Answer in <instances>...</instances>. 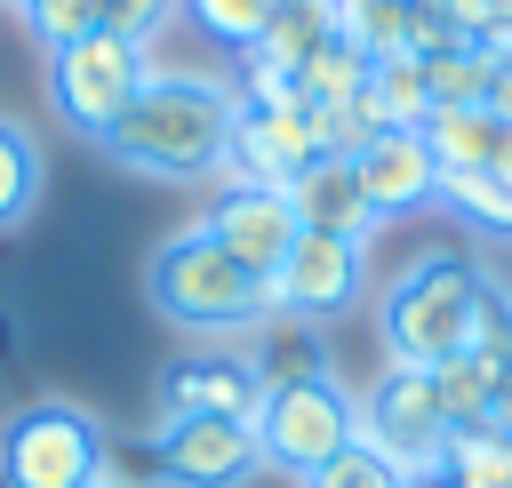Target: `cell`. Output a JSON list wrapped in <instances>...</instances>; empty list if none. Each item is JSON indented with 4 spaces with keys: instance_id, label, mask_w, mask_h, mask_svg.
<instances>
[{
    "instance_id": "cell-15",
    "label": "cell",
    "mask_w": 512,
    "mask_h": 488,
    "mask_svg": "<svg viewBox=\"0 0 512 488\" xmlns=\"http://www.w3.org/2000/svg\"><path fill=\"white\" fill-rule=\"evenodd\" d=\"M248 368L264 376V392H272V384H304V376H328V344H320L312 320L264 312V336H256V352H248Z\"/></svg>"
},
{
    "instance_id": "cell-29",
    "label": "cell",
    "mask_w": 512,
    "mask_h": 488,
    "mask_svg": "<svg viewBox=\"0 0 512 488\" xmlns=\"http://www.w3.org/2000/svg\"><path fill=\"white\" fill-rule=\"evenodd\" d=\"M24 32H32L40 48H64V40L96 32V0H32V8H24Z\"/></svg>"
},
{
    "instance_id": "cell-23",
    "label": "cell",
    "mask_w": 512,
    "mask_h": 488,
    "mask_svg": "<svg viewBox=\"0 0 512 488\" xmlns=\"http://www.w3.org/2000/svg\"><path fill=\"white\" fill-rule=\"evenodd\" d=\"M336 32L376 64L408 48V0H336Z\"/></svg>"
},
{
    "instance_id": "cell-10",
    "label": "cell",
    "mask_w": 512,
    "mask_h": 488,
    "mask_svg": "<svg viewBox=\"0 0 512 488\" xmlns=\"http://www.w3.org/2000/svg\"><path fill=\"white\" fill-rule=\"evenodd\" d=\"M264 288H272V312H296V320H336V312H352V296H360V240L296 232L288 264H280Z\"/></svg>"
},
{
    "instance_id": "cell-26",
    "label": "cell",
    "mask_w": 512,
    "mask_h": 488,
    "mask_svg": "<svg viewBox=\"0 0 512 488\" xmlns=\"http://www.w3.org/2000/svg\"><path fill=\"white\" fill-rule=\"evenodd\" d=\"M272 8H280V0H184V16H192L216 48H256L264 24H272Z\"/></svg>"
},
{
    "instance_id": "cell-21",
    "label": "cell",
    "mask_w": 512,
    "mask_h": 488,
    "mask_svg": "<svg viewBox=\"0 0 512 488\" xmlns=\"http://www.w3.org/2000/svg\"><path fill=\"white\" fill-rule=\"evenodd\" d=\"M440 472H448L456 488H512V440H504L496 424H464V432H448Z\"/></svg>"
},
{
    "instance_id": "cell-6",
    "label": "cell",
    "mask_w": 512,
    "mask_h": 488,
    "mask_svg": "<svg viewBox=\"0 0 512 488\" xmlns=\"http://www.w3.org/2000/svg\"><path fill=\"white\" fill-rule=\"evenodd\" d=\"M352 440H368L384 464H400V480L440 472L448 456V408L432 392V368H384L368 400H352Z\"/></svg>"
},
{
    "instance_id": "cell-7",
    "label": "cell",
    "mask_w": 512,
    "mask_h": 488,
    "mask_svg": "<svg viewBox=\"0 0 512 488\" xmlns=\"http://www.w3.org/2000/svg\"><path fill=\"white\" fill-rule=\"evenodd\" d=\"M256 440H264V464L312 480L336 448H352V392H344L336 376L272 384V392H264V416H256Z\"/></svg>"
},
{
    "instance_id": "cell-20",
    "label": "cell",
    "mask_w": 512,
    "mask_h": 488,
    "mask_svg": "<svg viewBox=\"0 0 512 488\" xmlns=\"http://www.w3.org/2000/svg\"><path fill=\"white\" fill-rule=\"evenodd\" d=\"M360 88H368V56H360L344 32H336V40H320V48L296 64V96H304L312 112H320V104H352Z\"/></svg>"
},
{
    "instance_id": "cell-12",
    "label": "cell",
    "mask_w": 512,
    "mask_h": 488,
    "mask_svg": "<svg viewBox=\"0 0 512 488\" xmlns=\"http://www.w3.org/2000/svg\"><path fill=\"white\" fill-rule=\"evenodd\" d=\"M160 416H264V376L248 368V352H192L160 376Z\"/></svg>"
},
{
    "instance_id": "cell-32",
    "label": "cell",
    "mask_w": 512,
    "mask_h": 488,
    "mask_svg": "<svg viewBox=\"0 0 512 488\" xmlns=\"http://www.w3.org/2000/svg\"><path fill=\"white\" fill-rule=\"evenodd\" d=\"M488 424H496V432L512 440V360L496 368V400H488Z\"/></svg>"
},
{
    "instance_id": "cell-11",
    "label": "cell",
    "mask_w": 512,
    "mask_h": 488,
    "mask_svg": "<svg viewBox=\"0 0 512 488\" xmlns=\"http://www.w3.org/2000/svg\"><path fill=\"white\" fill-rule=\"evenodd\" d=\"M352 176H360L376 224H384V216H408V208H424V200H440V160H432L424 128H384V136H368V144L352 152Z\"/></svg>"
},
{
    "instance_id": "cell-38",
    "label": "cell",
    "mask_w": 512,
    "mask_h": 488,
    "mask_svg": "<svg viewBox=\"0 0 512 488\" xmlns=\"http://www.w3.org/2000/svg\"><path fill=\"white\" fill-rule=\"evenodd\" d=\"M96 488H104V480H96Z\"/></svg>"
},
{
    "instance_id": "cell-22",
    "label": "cell",
    "mask_w": 512,
    "mask_h": 488,
    "mask_svg": "<svg viewBox=\"0 0 512 488\" xmlns=\"http://www.w3.org/2000/svg\"><path fill=\"white\" fill-rule=\"evenodd\" d=\"M432 392H440V408H448V432H464V424H488L496 368H488V360H472V352H456V360H440V368H432Z\"/></svg>"
},
{
    "instance_id": "cell-14",
    "label": "cell",
    "mask_w": 512,
    "mask_h": 488,
    "mask_svg": "<svg viewBox=\"0 0 512 488\" xmlns=\"http://www.w3.org/2000/svg\"><path fill=\"white\" fill-rule=\"evenodd\" d=\"M288 208H296L304 232H328V240H360L368 248V232H376V208H368L352 160H336V152H320L312 168L288 176Z\"/></svg>"
},
{
    "instance_id": "cell-30",
    "label": "cell",
    "mask_w": 512,
    "mask_h": 488,
    "mask_svg": "<svg viewBox=\"0 0 512 488\" xmlns=\"http://www.w3.org/2000/svg\"><path fill=\"white\" fill-rule=\"evenodd\" d=\"M472 360H488V368H504L512 360V296L488 280V296H480V320H472V344H464Z\"/></svg>"
},
{
    "instance_id": "cell-27",
    "label": "cell",
    "mask_w": 512,
    "mask_h": 488,
    "mask_svg": "<svg viewBox=\"0 0 512 488\" xmlns=\"http://www.w3.org/2000/svg\"><path fill=\"white\" fill-rule=\"evenodd\" d=\"M304 488H408V480H400V464H384L368 440H352V448H336Z\"/></svg>"
},
{
    "instance_id": "cell-8",
    "label": "cell",
    "mask_w": 512,
    "mask_h": 488,
    "mask_svg": "<svg viewBox=\"0 0 512 488\" xmlns=\"http://www.w3.org/2000/svg\"><path fill=\"white\" fill-rule=\"evenodd\" d=\"M152 456H160V488H248L264 472V440L240 416H160Z\"/></svg>"
},
{
    "instance_id": "cell-9",
    "label": "cell",
    "mask_w": 512,
    "mask_h": 488,
    "mask_svg": "<svg viewBox=\"0 0 512 488\" xmlns=\"http://www.w3.org/2000/svg\"><path fill=\"white\" fill-rule=\"evenodd\" d=\"M312 160H320L312 104H304V96H288V104H264V112H248V104H240V120H232V144H224L216 176H224V192H288V176H296V168H312Z\"/></svg>"
},
{
    "instance_id": "cell-37",
    "label": "cell",
    "mask_w": 512,
    "mask_h": 488,
    "mask_svg": "<svg viewBox=\"0 0 512 488\" xmlns=\"http://www.w3.org/2000/svg\"><path fill=\"white\" fill-rule=\"evenodd\" d=\"M504 64H512V56H504Z\"/></svg>"
},
{
    "instance_id": "cell-34",
    "label": "cell",
    "mask_w": 512,
    "mask_h": 488,
    "mask_svg": "<svg viewBox=\"0 0 512 488\" xmlns=\"http://www.w3.org/2000/svg\"><path fill=\"white\" fill-rule=\"evenodd\" d=\"M488 176H504V184H512V120H504V136H496V160H488Z\"/></svg>"
},
{
    "instance_id": "cell-36",
    "label": "cell",
    "mask_w": 512,
    "mask_h": 488,
    "mask_svg": "<svg viewBox=\"0 0 512 488\" xmlns=\"http://www.w3.org/2000/svg\"><path fill=\"white\" fill-rule=\"evenodd\" d=\"M408 8H424V0H408Z\"/></svg>"
},
{
    "instance_id": "cell-16",
    "label": "cell",
    "mask_w": 512,
    "mask_h": 488,
    "mask_svg": "<svg viewBox=\"0 0 512 488\" xmlns=\"http://www.w3.org/2000/svg\"><path fill=\"white\" fill-rule=\"evenodd\" d=\"M496 136H504V120H496L488 104H440V112L424 120V144H432V160H440V176H464V168H488V160H496Z\"/></svg>"
},
{
    "instance_id": "cell-31",
    "label": "cell",
    "mask_w": 512,
    "mask_h": 488,
    "mask_svg": "<svg viewBox=\"0 0 512 488\" xmlns=\"http://www.w3.org/2000/svg\"><path fill=\"white\" fill-rule=\"evenodd\" d=\"M440 16H448L464 40H480V32L496 24V0H440Z\"/></svg>"
},
{
    "instance_id": "cell-35",
    "label": "cell",
    "mask_w": 512,
    "mask_h": 488,
    "mask_svg": "<svg viewBox=\"0 0 512 488\" xmlns=\"http://www.w3.org/2000/svg\"><path fill=\"white\" fill-rule=\"evenodd\" d=\"M8 8H16V16H24V8H32V0H8Z\"/></svg>"
},
{
    "instance_id": "cell-28",
    "label": "cell",
    "mask_w": 512,
    "mask_h": 488,
    "mask_svg": "<svg viewBox=\"0 0 512 488\" xmlns=\"http://www.w3.org/2000/svg\"><path fill=\"white\" fill-rule=\"evenodd\" d=\"M176 8H184V0H96V32H112V40H128V48H152Z\"/></svg>"
},
{
    "instance_id": "cell-19",
    "label": "cell",
    "mask_w": 512,
    "mask_h": 488,
    "mask_svg": "<svg viewBox=\"0 0 512 488\" xmlns=\"http://www.w3.org/2000/svg\"><path fill=\"white\" fill-rule=\"evenodd\" d=\"M40 184H48V160H40V144H32V128L0 112V232L32 216V200H40Z\"/></svg>"
},
{
    "instance_id": "cell-4",
    "label": "cell",
    "mask_w": 512,
    "mask_h": 488,
    "mask_svg": "<svg viewBox=\"0 0 512 488\" xmlns=\"http://www.w3.org/2000/svg\"><path fill=\"white\" fill-rule=\"evenodd\" d=\"M112 432L72 400H32L0 424V488H96Z\"/></svg>"
},
{
    "instance_id": "cell-2",
    "label": "cell",
    "mask_w": 512,
    "mask_h": 488,
    "mask_svg": "<svg viewBox=\"0 0 512 488\" xmlns=\"http://www.w3.org/2000/svg\"><path fill=\"white\" fill-rule=\"evenodd\" d=\"M480 296H488V272L456 248H432L416 264L392 272L384 288V352L392 368H440L472 344V320H480Z\"/></svg>"
},
{
    "instance_id": "cell-24",
    "label": "cell",
    "mask_w": 512,
    "mask_h": 488,
    "mask_svg": "<svg viewBox=\"0 0 512 488\" xmlns=\"http://www.w3.org/2000/svg\"><path fill=\"white\" fill-rule=\"evenodd\" d=\"M488 80H496V64L464 40V48H432L424 56V88H432V112L440 104H488Z\"/></svg>"
},
{
    "instance_id": "cell-17",
    "label": "cell",
    "mask_w": 512,
    "mask_h": 488,
    "mask_svg": "<svg viewBox=\"0 0 512 488\" xmlns=\"http://www.w3.org/2000/svg\"><path fill=\"white\" fill-rule=\"evenodd\" d=\"M320 40H336V0H280V8H272V24H264V40H256L248 56L280 64V72L296 80V64H304Z\"/></svg>"
},
{
    "instance_id": "cell-5",
    "label": "cell",
    "mask_w": 512,
    "mask_h": 488,
    "mask_svg": "<svg viewBox=\"0 0 512 488\" xmlns=\"http://www.w3.org/2000/svg\"><path fill=\"white\" fill-rule=\"evenodd\" d=\"M152 80V64H144V48H128V40H112V32H80V40H64V48H48V104L80 128V136H112V120L136 104V88Z\"/></svg>"
},
{
    "instance_id": "cell-33",
    "label": "cell",
    "mask_w": 512,
    "mask_h": 488,
    "mask_svg": "<svg viewBox=\"0 0 512 488\" xmlns=\"http://www.w3.org/2000/svg\"><path fill=\"white\" fill-rule=\"evenodd\" d=\"M488 112L512 120V64H496V80H488Z\"/></svg>"
},
{
    "instance_id": "cell-1",
    "label": "cell",
    "mask_w": 512,
    "mask_h": 488,
    "mask_svg": "<svg viewBox=\"0 0 512 488\" xmlns=\"http://www.w3.org/2000/svg\"><path fill=\"white\" fill-rule=\"evenodd\" d=\"M232 120H240V96L208 72H152L136 88V104L112 120L104 152L136 176H160V184H192V176H216L224 144H232Z\"/></svg>"
},
{
    "instance_id": "cell-25",
    "label": "cell",
    "mask_w": 512,
    "mask_h": 488,
    "mask_svg": "<svg viewBox=\"0 0 512 488\" xmlns=\"http://www.w3.org/2000/svg\"><path fill=\"white\" fill-rule=\"evenodd\" d=\"M440 200H448L464 224H480V232H504V240H512V184H504V176H488V168L440 176Z\"/></svg>"
},
{
    "instance_id": "cell-18",
    "label": "cell",
    "mask_w": 512,
    "mask_h": 488,
    "mask_svg": "<svg viewBox=\"0 0 512 488\" xmlns=\"http://www.w3.org/2000/svg\"><path fill=\"white\" fill-rule=\"evenodd\" d=\"M368 112L384 128H424L432 120V88H424V56H376L368 64Z\"/></svg>"
},
{
    "instance_id": "cell-3",
    "label": "cell",
    "mask_w": 512,
    "mask_h": 488,
    "mask_svg": "<svg viewBox=\"0 0 512 488\" xmlns=\"http://www.w3.org/2000/svg\"><path fill=\"white\" fill-rule=\"evenodd\" d=\"M144 296H152V312L176 320V328H248V320L272 312V288H264L248 264H232L208 224L160 240V256L144 264Z\"/></svg>"
},
{
    "instance_id": "cell-13",
    "label": "cell",
    "mask_w": 512,
    "mask_h": 488,
    "mask_svg": "<svg viewBox=\"0 0 512 488\" xmlns=\"http://www.w3.org/2000/svg\"><path fill=\"white\" fill-rule=\"evenodd\" d=\"M208 232H216V248L232 256V264H248L256 280H272L280 264H288V248H296V208H288V192H224L216 208H208Z\"/></svg>"
}]
</instances>
